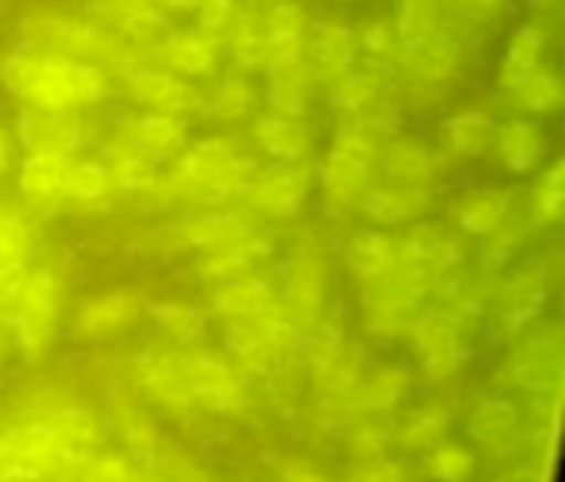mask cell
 Instances as JSON below:
<instances>
[{
    "mask_svg": "<svg viewBox=\"0 0 565 482\" xmlns=\"http://www.w3.org/2000/svg\"><path fill=\"white\" fill-rule=\"evenodd\" d=\"M222 46L228 50L235 69L242 73L265 69V63L271 60V43L265 33V7L258 0L235 10L232 23L222 33Z\"/></svg>",
    "mask_w": 565,
    "mask_h": 482,
    "instance_id": "10",
    "label": "cell"
},
{
    "mask_svg": "<svg viewBox=\"0 0 565 482\" xmlns=\"http://www.w3.org/2000/svg\"><path fill=\"white\" fill-rule=\"evenodd\" d=\"M268 106L278 116H295L301 119L311 106L318 76L311 73L308 60L301 50H288V53H275L268 63Z\"/></svg>",
    "mask_w": 565,
    "mask_h": 482,
    "instance_id": "6",
    "label": "cell"
},
{
    "mask_svg": "<svg viewBox=\"0 0 565 482\" xmlns=\"http://www.w3.org/2000/svg\"><path fill=\"white\" fill-rule=\"evenodd\" d=\"M129 318H132V298L122 294V291L99 294V298H89V301L83 304V324H86V331H93V334L116 331V328L126 324Z\"/></svg>",
    "mask_w": 565,
    "mask_h": 482,
    "instance_id": "25",
    "label": "cell"
},
{
    "mask_svg": "<svg viewBox=\"0 0 565 482\" xmlns=\"http://www.w3.org/2000/svg\"><path fill=\"white\" fill-rule=\"evenodd\" d=\"M93 126L73 113H46L33 106H20L13 116V142H20L26 152H53L73 159L83 146L93 142Z\"/></svg>",
    "mask_w": 565,
    "mask_h": 482,
    "instance_id": "3",
    "label": "cell"
},
{
    "mask_svg": "<svg viewBox=\"0 0 565 482\" xmlns=\"http://www.w3.org/2000/svg\"><path fill=\"white\" fill-rule=\"evenodd\" d=\"M305 60L311 66V73L318 79H341L351 66H354V30L331 17V20H321V23H311L308 26V36H305Z\"/></svg>",
    "mask_w": 565,
    "mask_h": 482,
    "instance_id": "8",
    "label": "cell"
},
{
    "mask_svg": "<svg viewBox=\"0 0 565 482\" xmlns=\"http://www.w3.org/2000/svg\"><path fill=\"white\" fill-rule=\"evenodd\" d=\"M255 172L258 162L238 136H215L185 149L162 185L172 199H185L192 205H222L225 199L248 192Z\"/></svg>",
    "mask_w": 565,
    "mask_h": 482,
    "instance_id": "1",
    "label": "cell"
},
{
    "mask_svg": "<svg viewBox=\"0 0 565 482\" xmlns=\"http://www.w3.org/2000/svg\"><path fill=\"white\" fill-rule=\"evenodd\" d=\"M202 109H209L215 119H245L255 109V89L248 83V73L228 69L212 83V89L202 96Z\"/></svg>",
    "mask_w": 565,
    "mask_h": 482,
    "instance_id": "17",
    "label": "cell"
},
{
    "mask_svg": "<svg viewBox=\"0 0 565 482\" xmlns=\"http://www.w3.org/2000/svg\"><path fill=\"white\" fill-rule=\"evenodd\" d=\"M109 7H159V0H96L93 10H109Z\"/></svg>",
    "mask_w": 565,
    "mask_h": 482,
    "instance_id": "34",
    "label": "cell"
},
{
    "mask_svg": "<svg viewBox=\"0 0 565 482\" xmlns=\"http://www.w3.org/2000/svg\"><path fill=\"white\" fill-rule=\"evenodd\" d=\"M113 192H116L113 169L99 156L96 159H70L66 162V172H63V199L99 202V199H106Z\"/></svg>",
    "mask_w": 565,
    "mask_h": 482,
    "instance_id": "18",
    "label": "cell"
},
{
    "mask_svg": "<svg viewBox=\"0 0 565 482\" xmlns=\"http://www.w3.org/2000/svg\"><path fill=\"white\" fill-rule=\"evenodd\" d=\"M444 139H447V149L454 156L477 159V156L493 152L497 122L480 109H463V113H457V116H450L444 122Z\"/></svg>",
    "mask_w": 565,
    "mask_h": 482,
    "instance_id": "16",
    "label": "cell"
},
{
    "mask_svg": "<svg viewBox=\"0 0 565 482\" xmlns=\"http://www.w3.org/2000/svg\"><path fill=\"white\" fill-rule=\"evenodd\" d=\"M235 10H238V0H199V7H195V26L222 36L225 26L232 23Z\"/></svg>",
    "mask_w": 565,
    "mask_h": 482,
    "instance_id": "31",
    "label": "cell"
},
{
    "mask_svg": "<svg viewBox=\"0 0 565 482\" xmlns=\"http://www.w3.org/2000/svg\"><path fill=\"white\" fill-rule=\"evenodd\" d=\"M565 165L563 159H556L543 179L536 182V202H533V212H536V222L550 225V222H559L563 218L565 205Z\"/></svg>",
    "mask_w": 565,
    "mask_h": 482,
    "instance_id": "27",
    "label": "cell"
},
{
    "mask_svg": "<svg viewBox=\"0 0 565 482\" xmlns=\"http://www.w3.org/2000/svg\"><path fill=\"white\" fill-rule=\"evenodd\" d=\"M109 169H113L116 192H122V195H149L156 179H159V169L152 162L139 159L136 152H126V156L113 159Z\"/></svg>",
    "mask_w": 565,
    "mask_h": 482,
    "instance_id": "26",
    "label": "cell"
},
{
    "mask_svg": "<svg viewBox=\"0 0 565 482\" xmlns=\"http://www.w3.org/2000/svg\"><path fill=\"white\" fill-rule=\"evenodd\" d=\"M500 89H503L507 99H516L523 109L540 113V116L556 113L559 103H563V83H559L556 69L546 66V63H536L533 69L513 73V76L500 73Z\"/></svg>",
    "mask_w": 565,
    "mask_h": 482,
    "instance_id": "13",
    "label": "cell"
},
{
    "mask_svg": "<svg viewBox=\"0 0 565 482\" xmlns=\"http://www.w3.org/2000/svg\"><path fill=\"white\" fill-rule=\"evenodd\" d=\"M66 156H53V152H26L17 172V185L20 192L33 202V205H46L63 199V172H66Z\"/></svg>",
    "mask_w": 565,
    "mask_h": 482,
    "instance_id": "14",
    "label": "cell"
},
{
    "mask_svg": "<svg viewBox=\"0 0 565 482\" xmlns=\"http://www.w3.org/2000/svg\"><path fill=\"white\" fill-rule=\"evenodd\" d=\"M26 238H30L26 212L17 208L13 202H0V245L13 251H26Z\"/></svg>",
    "mask_w": 565,
    "mask_h": 482,
    "instance_id": "30",
    "label": "cell"
},
{
    "mask_svg": "<svg viewBox=\"0 0 565 482\" xmlns=\"http://www.w3.org/2000/svg\"><path fill=\"white\" fill-rule=\"evenodd\" d=\"M222 50H225L222 36H215L202 26H189V30H175L172 43L166 46L159 63L185 79H202L218 69Z\"/></svg>",
    "mask_w": 565,
    "mask_h": 482,
    "instance_id": "11",
    "label": "cell"
},
{
    "mask_svg": "<svg viewBox=\"0 0 565 482\" xmlns=\"http://www.w3.org/2000/svg\"><path fill=\"white\" fill-rule=\"evenodd\" d=\"M308 169H301L298 162H275L271 169H262L252 175L248 182V199L258 212L268 215H291L305 195H308Z\"/></svg>",
    "mask_w": 565,
    "mask_h": 482,
    "instance_id": "9",
    "label": "cell"
},
{
    "mask_svg": "<svg viewBox=\"0 0 565 482\" xmlns=\"http://www.w3.org/2000/svg\"><path fill=\"white\" fill-rule=\"evenodd\" d=\"M252 139H255L258 152H265L271 162H298V165H301V162L311 159V152H315V136H311V129H308L301 119H295V116H278V113H271V116L258 119Z\"/></svg>",
    "mask_w": 565,
    "mask_h": 482,
    "instance_id": "12",
    "label": "cell"
},
{
    "mask_svg": "<svg viewBox=\"0 0 565 482\" xmlns=\"http://www.w3.org/2000/svg\"><path fill=\"white\" fill-rule=\"evenodd\" d=\"M507 215V195L503 192H493V189H477V192H467L460 202H457V218L467 232L473 235H490L497 232V225L503 222Z\"/></svg>",
    "mask_w": 565,
    "mask_h": 482,
    "instance_id": "20",
    "label": "cell"
},
{
    "mask_svg": "<svg viewBox=\"0 0 565 482\" xmlns=\"http://www.w3.org/2000/svg\"><path fill=\"white\" fill-rule=\"evenodd\" d=\"M40 53L43 50H33V46H20L17 43L10 53L0 56V86L13 99H20V103H26V96H30V86H33L36 69H40Z\"/></svg>",
    "mask_w": 565,
    "mask_h": 482,
    "instance_id": "23",
    "label": "cell"
},
{
    "mask_svg": "<svg viewBox=\"0 0 565 482\" xmlns=\"http://www.w3.org/2000/svg\"><path fill=\"white\" fill-rule=\"evenodd\" d=\"M89 17L113 26L146 63H159L175 36V23L162 7H109V10H93Z\"/></svg>",
    "mask_w": 565,
    "mask_h": 482,
    "instance_id": "5",
    "label": "cell"
},
{
    "mask_svg": "<svg viewBox=\"0 0 565 482\" xmlns=\"http://www.w3.org/2000/svg\"><path fill=\"white\" fill-rule=\"evenodd\" d=\"M20 261H23V251H13V248H3V245H0V285H3L10 275H17Z\"/></svg>",
    "mask_w": 565,
    "mask_h": 482,
    "instance_id": "32",
    "label": "cell"
},
{
    "mask_svg": "<svg viewBox=\"0 0 565 482\" xmlns=\"http://www.w3.org/2000/svg\"><path fill=\"white\" fill-rule=\"evenodd\" d=\"M106 93H109V73L99 63L43 50L36 79L23 106L46 109V113H73L103 103Z\"/></svg>",
    "mask_w": 565,
    "mask_h": 482,
    "instance_id": "2",
    "label": "cell"
},
{
    "mask_svg": "<svg viewBox=\"0 0 565 482\" xmlns=\"http://www.w3.org/2000/svg\"><path fill=\"white\" fill-rule=\"evenodd\" d=\"M126 139L129 149L159 165L175 162L185 149H189V129L182 116H166V113H139L136 119L126 122Z\"/></svg>",
    "mask_w": 565,
    "mask_h": 482,
    "instance_id": "7",
    "label": "cell"
},
{
    "mask_svg": "<svg viewBox=\"0 0 565 482\" xmlns=\"http://www.w3.org/2000/svg\"><path fill=\"white\" fill-rule=\"evenodd\" d=\"M126 96L142 113H166V116H189L202 109V93L192 79L172 73L162 63H139L129 76H122Z\"/></svg>",
    "mask_w": 565,
    "mask_h": 482,
    "instance_id": "4",
    "label": "cell"
},
{
    "mask_svg": "<svg viewBox=\"0 0 565 482\" xmlns=\"http://www.w3.org/2000/svg\"><path fill=\"white\" fill-rule=\"evenodd\" d=\"M384 165H387V175L394 185H420L434 175L437 162H434V152L424 149V146H394L387 156H384Z\"/></svg>",
    "mask_w": 565,
    "mask_h": 482,
    "instance_id": "22",
    "label": "cell"
},
{
    "mask_svg": "<svg viewBox=\"0 0 565 482\" xmlns=\"http://www.w3.org/2000/svg\"><path fill=\"white\" fill-rule=\"evenodd\" d=\"M159 7H162V10H179V13H189V10H195V7H199V0H159Z\"/></svg>",
    "mask_w": 565,
    "mask_h": 482,
    "instance_id": "35",
    "label": "cell"
},
{
    "mask_svg": "<svg viewBox=\"0 0 565 482\" xmlns=\"http://www.w3.org/2000/svg\"><path fill=\"white\" fill-rule=\"evenodd\" d=\"M258 3H275V0H258Z\"/></svg>",
    "mask_w": 565,
    "mask_h": 482,
    "instance_id": "36",
    "label": "cell"
},
{
    "mask_svg": "<svg viewBox=\"0 0 565 482\" xmlns=\"http://www.w3.org/2000/svg\"><path fill=\"white\" fill-rule=\"evenodd\" d=\"M308 26H311V20H308L305 7L295 0H275L265 7V33L271 43V56L288 53V50H301Z\"/></svg>",
    "mask_w": 565,
    "mask_h": 482,
    "instance_id": "19",
    "label": "cell"
},
{
    "mask_svg": "<svg viewBox=\"0 0 565 482\" xmlns=\"http://www.w3.org/2000/svg\"><path fill=\"white\" fill-rule=\"evenodd\" d=\"M268 304H271V291L258 278L232 281V285L218 288V294H215V308L232 318H258L268 311Z\"/></svg>",
    "mask_w": 565,
    "mask_h": 482,
    "instance_id": "21",
    "label": "cell"
},
{
    "mask_svg": "<svg viewBox=\"0 0 565 482\" xmlns=\"http://www.w3.org/2000/svg\"><path fill=\"white\" fill-rule=\"evenodd\" d=\"M189 381L202 397H232L228 371L209 354H199L195 361H189Z\"/></svg>",
    "mask_w": 565,
    "mask_h": 482,
    "instance_id": "29",
    "label": "cell"
},
{
    "mask_svg": "<svg viewBox=\"0 0 565 482\" xmlns=\"http://www.w3.org/2000/svg\"><path fill=\"white\" fill-rule=\"evenodd\" d=\"M543 53H546V26H536V23H526L520 26L510 43H507V56H503V69L507 76L513 73H526L533 69L536 63H543Z\"/></svg>",
    "mask_w": 565,
    "mask_h": 482,
    "instance_id": "24",
    "label": "cell"
},
{
    "mask_svg": "<svg viewBox=\"0 0 565 482\" xmlns=\"http://www.w3.org/2000/svg\"><path fill=\"white\" fill-rule=\"evenodd\" d=\"M311 482H318V480H311Z\"/></svg>",
    "mask_w": 565,
    "mask_h": 482,
    "instance_id": "37",
    "label": "cell"
},
{
    "mask_svg": "<svg viewBox=\"0 0 565 482\" xmlns=\"http://www.w3.org/2000/svg\"><path fill=\"white\" fill-rule=\"evenodd\" d=\"M493 149H497V156L503 159L507 169L530 172V169L540 165V159L546 152V139H543L540 126H533L526 119H513L507 126H497Z\"/></svg>",
    "mask_w": 565,
    "mask_h": 482,
    "instance_id": "15",
    "label": "cell"
},
{
    "mask_svg": "<svg viewBox=\"0 0 565 482\" xmlns=\"http://www.w3.org/2000/svg\"><path fill=\"white\" fill-rule=\"evenodd\" d=\"M13 146H17V142H13V136H10V132L0 126V179L10 172V162H13Z\"/></svg>",
    "mask_w": 565,
    "mask_h": 482,
    "instance_id": "33",
    "label": "cell"
},
{
    "mask_svg": "<svg viewBox=\"0 0 565 482\" xmlns=\"http://www.w3.org/2000/svg\"><path fill=\"white\" fill-rule=\"evenodd\" d=\"M391 265V242L377 232H364L351 242V268L364 278L381 275Z\"/></svg>",
    "mask_w": 565,
    "mask_h": 482,
    "instance_id": "28",
    "label": "cell"
}]
</instances>
